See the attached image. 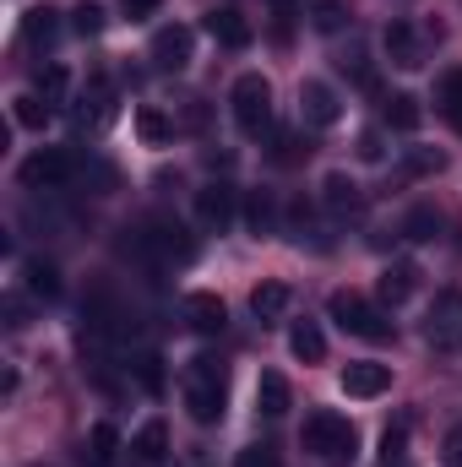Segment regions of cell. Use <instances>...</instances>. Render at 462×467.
<instances>
[{
  "instance_id": "obj_1",
  "label": "cell",
  "mask_w": 462,
  "mask_h": 467,
  "mask_svg": "<svg viewBox=\"0 0 462 467\" xmlns=\"http://www.w3.org/2000/svg\"><path fill=\"white\" fill-rule=\"evenodd\" d=\"M224 397H229V375L213 353H196L185 364V413L196 424H218L224 419Z\"/></svg>"
},
{
  "instance_id": "obj_2",
  "label": "cell",
  "mask_w": 462,
  "mask_h": 467,
  "mask_svg": "<svg viewBox=\"0 0 462 467\" xmlns=\"http://www.w3.org/2000/svg\"><path fill=\"white\" fill-rule=\"evenodd\" d=\"M299 446H305L310 457H321V462L343 467V462H353V451H359V430L348 424L343 413L316 408V413L305 419V430H299Z\"/></svg>"
},
{
  "instance_id": "obj_3",
  "label": "cell",
  "mask_w": 462,
  "mask_h": 467,
  "mask_svg": "<svg viewBox=\"0 0 462 467\" xmlns=\"http://www.w3.org/2000/svg\"><path fill=\"white\" fill-rule=\"evenodd\" d=\"M327 316L343 327L348 337H364V343H386V337H392V321H386L370 299H359L353 288H338V294L327 299Z\"/></svg>"
},
{
  "instance_id": "obj_4",
  "label": "cell",
  "mask_w": 462,
  "mask_h": 467,
  "mask_svg": "<svg viewBox=\"0 0 462 467\" xmlns=\"http://www.w3.org/2000/svg\"><path fill=\"white\" fill-rule=\"evenodd\" d=\"M229 104H234V125H239L245 136H267V130H272V82H267L261 71H245V77L234 82Z\"/></svg>"
},
{
  "instance_id": "obj_5",
  "label": "cell",
  "mask_w": 462,
  "mask_h": 467,
  "mask_svg": "<svg viewBox=\"0 0 462 467\" xmlns=\"http://www.w3.org/2000/svg\"><path fill=\"white\" fill-rule=\"evenodd\" d=\"M77 174V163H71V152H60V147H44V152H33L27 163H22V185H44V191H55V185H66Z\"/></svg>"
},
{
  "instance_id": "obj_6",
  "label": "cell",
  "mask_w": 462,
  "mask_h": 467,
  "mask_svg": "<svg viewBox=\"0 0 462 467\" xmlns=\"http://www.w3.org/2000/svg\"><path fill=\"white\" fill-rule=\"evenodd\" d=\"M180 321H185L191 332H202V337H218V332L229 327V310H224L218 294H185V299H180Z\"/></svg>"
},
{
  "instance_id": "obj_7",
  "label": "cell",
  "mask_w": 462,
  "mask_h": 467,
  "mask_svg": "<svg viewBox=\"0 0 462 467\" xmlns=\"http://www.w3.org/2000/svg\"><path fill=\"white\" fill-rule=\"evenodd\" d=\"M191 49H196V38H191V27H158L152 33V66L158 71H185L191 66Z\"/></svg>"
},
{
  "instance_id": "obj_8",
  "label": "cell",
  "mask_w": 462,
  "mask_h": 467,
  "mask_svg": "<svg viewBox=\"0 0 462 467\" xmlns=\"http://www.w3.org/2000/svg\"><path fill=\"white\" fill-rule=\"evenodd\" d=\"M425 332H430V343H457L462 337V294L457 288L436 294V305H430V316H425Z\"/></svg>"
},
{
  "instance_id": "obj_9",
  "label": "cell",
  "mask_w": 462,
  "mask_h": 467,
  "mask_svg": "<svg viewBox=\"0 0 462 467\" xmlns=\"http://www.w3.org/2000/svg\"><path fill=\"white\" fill-rule=\"evenodd\" d=\"M392 386V364H375V358H359V364H348L343 369V391L348 397H359V402H370V397H381Z\"/></svg>"
},
{
  "instance_id": "obj_10",
  "label": "cell",
  "mask_w": 462,
  "mask_h": 467,
  "mask_svg": "<svg viewBox=\"0 0 462 467\" xmlns=\"http://www.w3.org/2000/svg\"><path fill=\"white\" fill-rule=\"evenodd\" d=\"M381 44H386V60H392V66H403V71H419V66H425V49H419V33H414L408 22H386V33H381Z\"/></svg>"
},
{
  "instance_id": "obj_11",
  "label": "cell",
  "mask_w": 462,
  "mask_h": 467,
  "mask_svg": "<svg viewBox=\"0 0 462 467\" xmlns=\"http://www.w3.org/2000/svg\"><path fill=\"white\" fill-rule=\"evenodd\" d=\"M299 115L327 130V125H338V115H343V99H338L327 82H305V88H299Z\"/></svg>"
},
{
  "instance_id": "obj_12",
  "label": "cell",
  "mask_w": 462,
  "mask_h": 467,
  "mask_svg": "<svg viewBox=\"0 0 462 467\" xmlns=\"http://www.w3.org/2000/svg\"><path fill=\"white\" fill-rule=\"evenodd\" d=\"M414 288H419V266L414 261H392L386 272H381V283H375V294H381V305H408L414 299Z\"/></svg>"
},
{
  "instance_id": "obj_13",
  "label": "cell",
  "mask_w": 462,
  "mask_h": 467,
  "mask_svg": "<svg viewBox=\"0 0 462 467\" xmlns=\"http://www.w3.org/2000/svg\"><path fill=\"white\" fill-rule=\"evenodd\" d=\"M196 218L218 234L229 229L234 223V191L229 185H202V191H196Z\"/></svg>"
},
{
  "instance_id": "obj_14",
  "label": "cell",
  "mask_w": 462,
  "mask_h": 467,
  "mask_svg": "<svg viewBox=\"0 0 462 467\" xmlns=\"http://www.w3.org/2000/svg\"><path fill=\"white\" fill-rule=\"evenodd\" d=\"M131 451H136V462L158 467L163 457H169V424H163V419H147V424L136 430V441H131Z\"/></svg>"
},
{
  "instance_id": "obj_15",
  "label": "cell",
  "mask_w": 462,
  "mask_h": 467,
  "mask_svg": "<svg viewBox=\"0 0 462 467\" xmlns=\"http://www.w3.org/2000/svg\"><path fill=\"white\" fill-rule=\"evenodd\" d=\"M256 413H267V419L289 413V380L278 369H261V380H256Z\"/></svg>"
},
{
  "instance_id": "obj_16",
  "label": "cell",
  "mask_w": 462,
  "mask_h": 467,
  "mask_svg": "<svg viewBox=\"0 0 462 467\" xmlns=\"http://www.w3.org/2000/svg\"><path fill=\"white\" fill-rule=\"evenodd\" d=\"M289 305H294L289 283H256V288H250V310H256V321H278Z\"/></svg>"
},
{
  "instance_id": "obj_17",
  "label": "cell",
  "mask_w": 462,
  "mask_h": 467,
  "mask_svg": "<svg viewBox=\"0 0 462 467\" xmlns=\"http://www.w3.org/2000/svg\"><path fill=\"white\" fill-rule=\"evenodd\" d=\"M207 33H213V38H218L224 49H245V44H250V22H245L239 11H229V5L207 16Z\"/></svg>"
},
{
  "instance_id": "obj_18",
  "label": "cell",
  "mask_w": 462,
  "mask_h": 467,
  "mask_svg": "<svg viewBox=\"0 0 462 467\" xmlns=\"http://www.w3.org/2000/svg\"><path fill=\"white\" fill-rule=\"evenodd\" d=\"M321 202L343 218V213H359V207H364V191H359L348 174H327V180H321Z\"/></svg>"
},
{
  "instance_id": "obj_19",
  "label": "cell",
  "mask_w": 462,
  "mask_h": 467,
  "mask_svg": "<svg viewBox=\"0 0 462 467\" xmlns=\"http://www.w3.org/2000/svg\"><path fill=\"white\" fill-rule=\"evenodd\" d=\"M289 353H294L299 364H321V358H327V337H321V327H316V321H294V332H289Z\"/></svg>"
},
{
  "instance_id": "obj_20",
  "label": "cell",
  "mask_w": 462,
  "mask_h": 467,
  "mask_svg": "<svg viewBox=\"0 0 462 467\" xmlns=\"http://www.w3.org/2000/svg\"><path fill=\"white\" fill-rule=\"evenodd\" d=\"M55 33H60V22H55V11H49V5H33V11L22 16V38H27L33 49H49V44H55Z\"/></svg>"
},
{
  "instance_id": "obj_21",
  "label": "cell",
  "mask_w": 462,
  "mask_h": 467,
  "mask_svg": "<svg viewBox=\"0 0 462 467\" xmlns=\"http://www.w3.org/2000/svg\"><path fill=\"white\" fill-rule=\"evenodd\" d=\"M11 115H16V125H22V130H44L55 109H49V99H38V93H22V99L11 104Z\"/></svg>"
},
{
  "instance_id": "obj_22",
  "label": "cell",
  "mask_w": 462,
  "mask_h": 467,
  "mask_svg": "<svg viewBox=\"0 0 462 467\" xmlns=\"http://www.w3.org/2000/svg\"><path fill=\"white\" fill-rule=\"evenodd\" d=\"M419 119H425V109H419L414 93H392V99H386V125H397V130H419Z\"/></svg>"
},
{
  "instance_id": "obj_23",
  "label": "cell",
  "mask_w": 462,
  "mask_h": 467,
  "mask_svg": "<svg viewBox=\"0 0 462 467\" xmlns=\"http://www.w3.org/2000/svg\"><path fill=\"white\" fill-rule=\"evenodd\" d=\"M136 136H142L147 147H163V141L174 136V125H169V119L158 115L152 104H142V109H136Z\"/></svg>"
},
{
  "instance_id": "obj_24",
  "label": "cell",
  "mask_w": 462,
  "mask_h": 467,
  "mask_svg": "<svg viewBox=\"0 0 462 467\" xmlns=\"http://www.w3.org/2000/svg\"><path fill=\"white\" fill-rule=\"evenodd\" d=\"M22 277H27V288H33L38 299H60V272H55L49 261H27Z\"/></svg>"
},
{
  "instance_id": "obj_25",
  "label": "cell",
  "mask_w": 462,
  "mask_h": 467,
  "mask_svg": "<svg viewBox=\"0 0 462 467\" xmlns=\"http://www.w3.org/2000/svg\"><path fill=\"white\" fill-rule=\"evenodd\" d=\"M441 115L457 125V136H462V66H452L446 77H441Z\"/></svg>"
},
{
  "instance_id": "obj_26",
  "label": "cell",
  "mask_w": 462,
  "mask_h": 467,
  "mask_svg": "<svg viewBox=\"0 0 462 467\" xmlns=\"http://www.w3.org/2000/svg\"><path fill=\"white\" fill-rule=\"evenodd\" d=\"M310 22H316L321 33H338L348 22V5L343 0H310Z\"/></svg>"
},
{
  "instance_id": "obj_27",
  "label": "cell",
  "mask_w": 462,
  "mask_h": 467,
  "mask_svg": "<svg viewBox=\"0 0 462 467\" xmlns=\"http://www.w3.org/2000/svg\"><path fill=\"white\" fill-rule=\"evenodd\" d=\"M115 446H120V430H115V424H93V435H88V457L104 467L110 457H115Z\"/></svg>"
},
{
  "instance_id": "obj_28",
  "label": "cell",
  "mask_w": 462,
  "mask_h": 467,
  "mask_svg": "<svg viewBox=\"0 0 462 467\" xmlns=\"http://www.w3.org/2000/svg\"><path fill=\"white\" fill-rule=\"evenodd\" d=\"M136 380H142L147 397H163V358H158V353H142V358H136Z\"/></svg>"
},
{
  "instance_id": "obj_29",
  "label": "cell",
  "mask_w": 462,
  "mask_h": 467,
  "mask_svg": "<svg viewBox=\"0 0 462 467\" xmlns=\"http://www.w3.org/2000/svg\"><path fill=\"white\" fill-rule=\"evenodd\" d=\"M71 27H77L82 38H99V33H104V5H93V0H82V5L71 11Z\"/></svg>"
},
{
  "instance_id": "obj_30",
  "label": "cell",
  "mask_w": 462,
  "mask_h": 467,
  "mask_svg": "<svg viewBox=\"0 0 462 467\" xmlns=\"http://www.w3.org/2000/svg\"><path fill=\"white\" fill-rule=\"evenodd\" d=\"M66 88H71L66 66H44V71H38V93H44L49 104H60V99H66Z\"/></svg>"
},
{
  "instance_id": "obj_31",
  "label": "cell",
  "mask_w": 462,
  "mask_h": 467,
  "mask_svg": "<svg viewBox=\"0 0 462 467\" xmlns=\"http://www.w3.org/2000/svg\"><path fill=\"white\" fill-rule=\"evenodd\" d=\"M245 218H250V229H256V234H267V229H272V202H267V191H256V196H250Z\"/></svg>"
},
{
  "instance_id": "obj_32",
  "label": "cell",
  "mask_w": 462,
  "mask_h": 467,
  "mask_svg": "<svg viewBox=\"0 0 462 467\" xmlns=\"http://www.w3.org/2000/svg\"><path fill=\"white\" fill-rule=\"evenodd\" d=\"M278 163H299V158H310V141H299V136H278V152H272Z\"/></svg>"
},
{
  "instance_id": "obj_33",
  "label": "cell",
  "mask_w": 462,
  "mask_h": 467,
  "mask_svg": "<svg viewBox=\"0 0 462 467\" xmlns=\"http://www.w3.org/2000/svg\"><path fill=\"white\" fill-rule=\"evenodd\" d=\"M234 467H283V462H278V451H272V446H245Z\"/></svg>"
},
{
  "instance_id": "obj_34",
  "label": "cell",
  "mask_w": 462,
  "mask_h": 467,
  "mask_svg": "<svg viewBox=\"0 0 462 467\" xmlns=\"http://www.w3.org/2000/svg\"><path fill=\"white\" fill-rule=\"evenodd\" d=\"M381 462L386 467L403 462V430H386V435H381Z\"/></svg>"
},
{
  "instance_id": "obj_35",
  "label": "cell",
  "mask_w": 462,
  "mask_h": 467,
  "mask_svg": "<svg viewBox=\"0 0 462 467\" xmlns=\"http://www.w3.org/2000/svg\"><path fill=\"white\" fill-rule=\"evenodd\" d=\"M359 158H364V163H381V158H386V147H381V136H375V130H364V136H359Z\"/></svg>"
},
{
  "instance_id": "obj_36",
  "label": "cell",
  "mask_w": 462,
  "mask_h": 467,
  "mask_svg": "<svg viewBox=\"0 0 462 467\" xmlns=\"http://www.w3.org/2000/svg\"><path fill=\"white\" fill-rule=\"evenodd\" d=\"M430 229H436V213H414L408 218V239H430Z\"/></svg>"
},
{
  "instance_id": "obj_37",
  "label": "cell",
  "mask_w": 462,
  "mask_h": 467,
  "mask_svg": "<svg viewBox=\"0 0 462 467\" xmlns=\"http://www.w3.org/2000/svg\"><path fill=\"white\" fill-rule=\"evenodd\" d=\"M294 5H299V0H272V11H278V38H289V16H294Z\"/></svg>"
},
{
  "instance_id": "obj_38",
  "label": "cell",
  "mask_w": 462,
  "mask_h": 467,
  "mask_svg": "<svg viewBox=\"0 0 462 467\" xmlns=\"http://www.w3.org/2000/svg\"><path fill=\"white\" fill-rule=\"evenodd\" d=\"M120 5H125V16H152L163 0H120Z\"/></svg>"
},
{
  "instance_id": "obj_39",
  "label": "cell",
  "mask_w": 462,
  "mask_h": 467,
  "mask_svg": "<svg viewBox=\"0 0 462 467\" xmlns=\"http://www.w3.org/2000/svg\"><path fill=\"white\" fill-rule=\"evenodd\" d=\"M446 462H452V467H462V424L452 430V435H446Z\"/></svg>"
},
{
  "instance_id": "obj_40",
  "label": "cell",
  "mask_w": 462,
  "mask_h": 467,
  "mask_svg": "<svg viewBox=\"0 0 462 467\" xmlns=\"http://www.w3.org/2000/svg\"><path fill=\"white\" fill-rule=\"evenodd\" d=\"M5 321H11V327H27V310H22V299H16V294L5 299Z\"/></svg>"
}]
</instances>
